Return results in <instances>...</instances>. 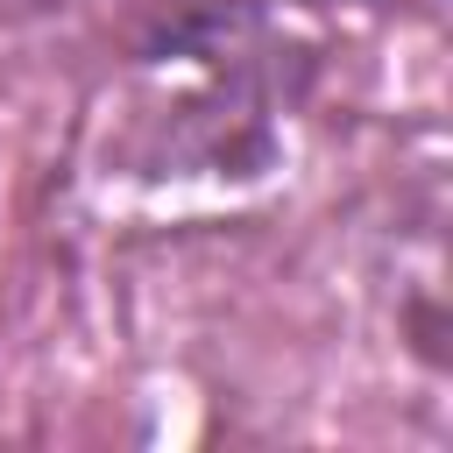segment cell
Instances as JSON below:
<instances>
[]
</instances>
